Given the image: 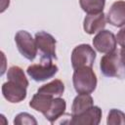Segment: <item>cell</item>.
Instances as JSON below:
<instances>
[{"mask_svg":"<svg viewBox=\"0 0 125 125\" xmlns=\"http://www.w3.org/2000/svg\"><path fill=\"white\" fill-rule=\"evenodd\" d=\"M97 76L92 67L81 66L74 69L72 83L78 94H91L97 87Z\"/></svg>","mask_w":125,"mask_h":125,"instance_id":"obj_1","label":"cell"},{"mask_svg":"<svg viewBox=\"0 0 125 125\" xmlns=\"http://www.w3.org/2000/svg\"><path fill=\"white\" fill-rule=\"evenodd\" d=\"M100 68L102 73L106 77H116L121 79L125 76V66L121 62L120 52L117 50L102 57Z\"/></svg>","mask_w":125,"mask_h":125,"instance_id":"obj_2","label":"cell"},{"mask_svg":"<svg viewBox=\"0 0 125 125\" xmlns=\"http://www.w3.org/2000/svg\"><path fill=\"white\" fill-rule=\"evenodd\" d=\"M58 70V66L53 62L52 60L41 59L39 63L29 65L26 69V73L34 81L41 82L55 76Z\"/></svg>","mask_w":125,"mask_h":125,"instance_id":"obj_3","label":"cell"},{"mask_svg":"<svg viewBox=\"0 0 125 125\" xmlns=\"http://www.w3.org/2000/svg\"><path fill=\"white\" fill-rule=\"evenodd\" d=\"M96 60V52L89 44H80L76 46L71 53V65L78 68L81 66L92 67Z\"/></svg>","mask_w":125,"mask_h":125,"instance_id":"obj_4","label":"cell"},{"mask_svg":"<svg viewBox=\"0 0 125 125\" xmlns=\"http://www.w3.org/2000/svg\"><path fill=\"white\" fill-rule=\"evenodd\" d=\"M15 42L19 52L28 61H33L37 55L35 39L26 30H19L15 35Z\"/></svg>","mask_w":125,"mask_h":125,"instance_id":"obj_5","label":"cell"},{"mask_svg":"<svg viewBox=\"0 0 125 125\" xmlns=\"http://www.w3.org/2000/svg\"><path fill=\"white\" fill-rule=\"evenodd\" d=\"M35 43L36 47L41 53V59L44 60H57L56 55V39L55 37L46 32L39 31L35 34Z\"/></svg>","mask_w":125,"mask_h":125,"instance_id":"obj_6","label":"cell"},{"mask_svg":"<svg viewBox=\"0 0 125 125\" xmlns=\"http://www.w3.org/2000/svg\"><path fill=\"white\" fill-rule=\"evenodd\" d=\"M116 36L109 30L103 29L99 31L94 39H93V46L94 48L103 54H107L116 50Z\"/></svg>","mask_w":125,"mask_h":125,"instance_id":"obj_7","label":"cell"},{"mask_svg":"<svg viewBox=\"0 0 125 125\" xmlns=\"http://www.w3.org/2000/svg\"><path fill=\"white\" fill-rule=\"evenodd\" d=\"M102 109L98 105H93L87 110L77 115H71L69 124L72 125H98L102 119Z\"/></svg>","mask_w":125,"mask_h":125,"instance_id":"obj_8","label":"cell"},{"mask_svg":"<svg viewBox=\"0 0 125 125\" xmlns=\"http://www.w3.org/2000/svg\"><path fill=\"white\" fill-rule=\"evenodd\" d=\"M26 87L18 82L8 80L2 85V95L10 103L22 102L26 98Z\"/></svg>","mask_w":125,"mask_h":125,"instance_id":"obj_9","label":"cell"},{"mask_svg":"<svg viewBox=\"0 0 125 125\" xmlns=\"http://www.w3.org/2000/svg\"><path fill=\"white\" fill-rule=\"evenodd\" d=\"M106 21L109 24L116 27L125 25V1H115L111 5L106 15Z\"/></svg>","mask_w":125,"mask_h":125,"instance_id":"obj_10","label":"cell"},{"mask_svg":"<svg viewBox=\"0 0 125 125\" xmlns=\"http://www.w3.org/2000/svg\"><path fill=\"white\" fill-rule=\"evenodd\" d=\"M106 17L104 12L99 14H90L87 15L83 21V28L86 33L94 34L103 30L106 24Z\"/></svg>","mask_w":125,"mask_h":125,"instance_id":"obj_11","label":"cell"},{"mask_svg":"<svg viewBox=\"0 0 125 125\" xmlns=\"http://www.w3.org/2000/svg\"><path fill=\"white\" fill-rule=\"evenodd\" d=\"M65 109H66L65 101L61 97H57L53 100V103L49 110L44 114V116L50 123L54 124L57 121V119H59L64 114Z\"/></svg>","mask_w":125,"mask_h":125,"instance_id":"obj_12","label":"cell"},{"mask_svg":"<svg viewBox=\"0 0 125 125\" xmlns=\"http://www.w3.org/2000/svg\"><path fill=\"white\" fill-rule=\"evenodd\" d=\"M55 99V97H52L50 95L47 94H43V93H36L33 95L32 99L29 102V106L39 112H41L43 115L49 110L53 100Z\"/></svg>","mask_w":125,"mask_h":125,"instance_id":"obj_13","label":"cell"},{"mask_svg":"<svg viewBox=\"0 0 125 125\" xmlns=\"http://www.w3.org/2000/svg\"><path fill=\"white\" fill-rule=\"evenodd\" d=\"M94 105L93 98L90 94H78L71 105V115H77Z\"/></svg>","mask_w":125,"mask_h":125,"instance_id":"obj_14","label":"cell"},{"mask_svg":"<svg viewBox=\"0 0 125 125\" xmlns=\"http://www.w3.org/2000/svg\"><path fill=\"white\" fill-rule=\"evenodd\" d=\"M38 93H43L50 95L52 97H62L64 92V84L60 79H55L47 84L42 85L38 90Z\"/></svg>","mask_w":125,"mask_h":125,"instance_id":"obj_15","label":"cell"},{"mask_svg":"<svg viewBox=\"0 0 125 125\" xmlns=\"http://www.w3.org/2000/svg\"><path fill=\"white\" fill-rule=\"evenodd\" d=\"M79 4L81 9L90 14H99L104 11L105 0H79Z\"/></svg>","mask_w":125,"mask_h":125,"instance_id":"obj_16","label":"cell"},{"mask_svg":"<svg viewBox=\"0 0 125 125\" xmlns=\"http://www.w3.org/2000/svg\"><path fill=\"white\" fill-rule=\"evenodd\" d=\"M7 78L8 80H12V81H15V82H18L21 85H23L24 87L27 88L28 86V80L22 70V68H21L20 66L18 65H13L11 66L8 71H7Z\"/></svg>","mask_w":125,"mask_h":125,"instance_id":"obj_17","label":"cell"},{"mask_svg":"<svg viewBox=\"0 0 125 125\" xmlns=\"http://www.w3.org/2000/svg\"><path fill=\"white\" fill-rule=\"evenodd\" d=\"M107 125H125V113L117 108H111L107 114Z\"/></svg>","mask_w":125,"mask_h":125,"instance_id":"obj_18","label":"cell"},{"mask_svg":"<svg viewBox=\"0 0 125 125\" xmlns=\"http://www.w3.org/2000/svg\"><path fill=\"white\" fill-rule=\"evenodd\" d=\"M15 125H36L37 120L34 118L33 115L27 113V112H21L18 115H16L14 119Z\"/></svg>","mask_w":125,"mask_h":125,"instance_id":"obj_19","label":"cell"},{"mask_svg":"<svg viewBox=\"0 0 125 125\" xmlns=\"http://www.w3.org/2000/svg\"><path fill=\"white\" fill-rule=\"evenodd\" d=\"M116 41L121 47H125V25L117 32Z\"/></svg>","mask_w":125,"mask_h":125,"instance_id":"obj_20","label":"cell"},{"mask_svg":"<svg viewBox=\"0 0 125 125\" xmlns=\"http://www.w3.org/2000/svg\"><path fill=\"white\" fill-rule=\"evenodd\" d=\"M120 52V58H121V62L123 63V65L125 66V47H122Z\"/></svg>","mask_w":125,"mask_h":125,"instance_id":"obj_21","label":"cell"}]
</instances>
